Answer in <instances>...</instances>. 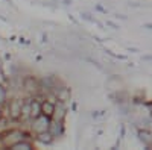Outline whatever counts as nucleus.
Listing matches in <instances>:
<instances>
[{
  "mask_svg": "<svg viewBox=\"0 0 152 150\" xmlns=\"http://www.w3.org/2000/svg\"><path fill=\"white\" fill-rule=\"evenodd\" d=\"M5 118V111H3V106H0V120Z\"/></svg>",
  "mask_w": 152,
  "mask_h": 150,
  "instance_id": "13",
  "label": "nucleus"
},
{
  "mask_svg": "<svg viewBox=\"0 0 152 150\" xmlns=\"http://www.w3.org/2000/svg\"><path fill=\"white\" fill-rule=\"evenodd\" d=\"M24 99L20 97H9L6 102V111H8V118L11 120H20L21 115V108H23Z\"/></svg>",
  "mask_w": 152,
  "mask_h": 150,
  "instance_id": "2",
  "label": "nucleus"
},
{
  "mask_svg": "<svg viewBox=\"0 0 152 150\" xmlns=\"http://www.w3.org/2000/svg\"><path fill=\"white\" fill-rule=\"evenodd\" d=\"M107 24H108V26H111L113 29H120V26H119V24H116V23H113V21H107Z\"/></svg>",
  "mask_w": 152,
  "mask_h": 150,
  "instance_id": "11",
  "label": "nucleus"
},
{
  "mask_svg": "<svg viewBox=\"0 0 152 150\" xmlns=\"http://www.w3.org/2000/svg\"><path fill=\"white\" fill-rule=\"evenodd\" d=\"M66 117H67V106H66V103L64 102H56L52 118L58 120V121H66Z\"/></svg>",
  "mask_w": 152,
  "mask_h": 150,
  "instance_id": "5",
  "label": "nucleus"
},
{
  "mask_svg": "<svg viewBox=\"0 0 152 150\" xmlns=\"http://www.w3.org/2000/svg\"><path fill=\"white\" fill-rule=\"evenodd\" d=\"M145 28H146V29H152V23H146Z\"/></svg>",
  "mask_w": 152,
  "mask_h": 150,
  "instance_id": "15",
  "label": "nucleus"
},
{
  "mask_svg": "<svg viewBox=\"0 0 152 150\" xmlns=\"http://www.w3.org/2000/svg\"><path fill=\"white\" fill-rule=\"evenodd\" d=\"M64 121H58V120H50V124H49V132L55 136V140L59 138V136H64Z\"/></svg>",
  "mask_w": 152,
  "mask_h": 150,
  "instance_id": "4",
  "label": "nucleus"
},
{
  "mask_svg": "<svg viewBox=\"0 0 152 150\" xmlns=\"http://www.w3.org/2000/svg\"><path fill=\"white\" fill-rule=\"evenodd\" d=\"M9 149L11 150H29V149H34V141L29 138H24V140L15 143L14 146H11Z\"/></svg>",
  "mask_w": 152,
  "mask_h": 150,
  "instance_id": "8",
  "label": "nucleus"
},
{
  "mask_svg": "<svg viewBox=\"0 0 152 150\" xmlns=\"http://www.w3.org/2000/svg\"><path fill=\"white\" fill-rule=\"evenodd\" d=\"M35 141L43 144V146H52L55 143V136L50 133L49 130H46V132H41V133L35 135Z\"/></svg>",
  "mask_w": 152,
  "mask_h": 150,
  "instance_id": "7",
  "label": "nucleus"
},
{
  "mask_svg": "<svg viewBox=\"0 0 152 150\" xmlns=\"http://www.w3.org/2000/svg\"><path fill=\"white\" fill-rule=\"evenodd\" d=\"M50 117H47V115H44V114H41V115H38V117H35V118H32L31 120V133H34V135H38V133H41V132H46V130H49V124H50Z\"/></svg>",
  "mask_w": 152,
  "mask_h": 150,
  "instance_id": "3",
  "label": "nucleus"
},
{
  "mask_svg": "<svg viewBox=\"0 0 152 150\" xmlns=\"http://www.w3.org/2000/svg\"><path fill=\"white\" fill-rule=\"evenodd\" d=\"M64 5H67V6L72 5V0H64Z\"/></svg>",
  "mask_w": 152,
  "mask_h": 150,
  "instance_id": "16",
  "label": "nucleus"
},
{
  "mask_svg": "<svg viewBox=\"0 0 152 150\" xmlns=\"http://www.w3.org/2000/svg\"><path fill=\"white\" fill-rule=\"evenodd\" d=\"M21 91H24V96L29 97H37L41 91V85L40 79H37L32 74H24L23 76V85H21Z\"/></svg>",
  "mask_w": 152,
  "mask_h": 150,
  "instance_id": "1",
  "label": "nucleus"
},
{
  "mask_svg": "<svg viewBox=\"0 0 152 150\" xmlns=\"http://www.w3.org/2000/svg\"><path fill=\"white\" fill-rule=\"evenodd\" d=\"M142 59H143V61H151V62H152V56H151V55H143Z\"/></svg>",
  "mask_w": 152,
  "mask_h": 150,
  "instance_id": "12",
  "label": "nucleus"
},
{
  "mask_svg": "<svg viewBox=\"0 0 152 150\" xmlns=\"http://www.w3.org/2000/svg\"><path fill=\"white\" fill-rule=\"evenodd\" d=\"M8 99H9V96H8V88H5V86L0 83V106H5L6 102H8Z\"/></svg>",
  "mask_w": 152,
  "mask_h": 150,
  "instance_id": "10",
  "label": "nucleus"
},
{
  "mask_svg": "<svg viewBox=\"0 0 152 150\" xmlns=\"http://www.w3.org/2000/svg\"><path fill=\"white\" fill-rule=\"evenodd\" d=\"M116 18H122V20H128V17L123 14H116Z\"/></svg>",
  "mask_w": 152,
  "mask_h": 150,
  "instance_id": "14",
  "label": "nucleus"
},
{
  "mask_svg": "<svg viewBox=\"0 0 152 150\" xmlns=\"http://www.w3.org/2000/svg\"><path fill=\"white\" fill-rule=\"evenodd\" d=\"M137 135H138V140L143 143V146L146 147H151L152 146V130L148 129V128H140L137 130Z\"/></svg>",
  "mask_w": 152,
  "mask_h": 150,
  "instance_id": "6",
  "label": "nucleus"
},
{
  "mask_svg": "<svg viewBox=\"0 0 152 150\" xmlns=\"http://www.w3.org/2000/svg\"><path fill=\"white\" fill-rule=\"evenodd\" d=\"M53 111H55V103L50 102V100H46V99H44L43 102H41V114H44V115H47V117L52 118Z\"/></svg>",
  "mask_w": 152,
  "mask_h": 150,
  "instance_id": "9",
  "label": "nucleus"
}]
</instances>
